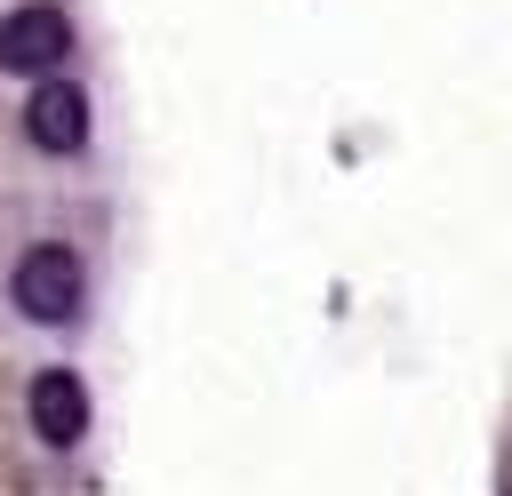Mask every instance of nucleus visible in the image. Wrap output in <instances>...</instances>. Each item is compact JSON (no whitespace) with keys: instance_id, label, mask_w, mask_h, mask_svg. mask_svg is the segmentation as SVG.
Listing matches in <instances>:
<instances>
[{"instance_id":"nucleus-2","label":"nucleus","mask_w":512,"mask_h":496,"mask_svg":"<svg viewBox=\"0 0 512 496\" xmlns=\"http://www.w3.org/2000/svg\"><path fill=\"white\" fill-rule=\"evenodd\" d=\"M64 56H72V24H64V8L32 0V8L0 16V72H56Z\"/></svg>"},{"instance_id":"nucleus-3","label":"nucleus","mask_w":512,"mask_h":496,"mask_svg":"<svg viewBox=\"0 0 512 496\" xmlns=\"http://www.w3.org/2000/svg\"><path fill=\"white\" fill-rule=\"evenodd\" d=\"M24 128H32L40 152H80V144H88V96H80L72 80H48V88L24 104Z\"/></svg>"},{"instance_id":"nucleus-4","label":"nucleus","mask_w":512,"mask_h":496,"mask_svg":"<svg viewBox=\"0 0 512 496\" xmlns=\"http://www.w3.org/2000/svg\"><path fill=\"white\" fill-rule=\"evenodd\" d=\"M32 432L56 440V448H72V440L88 432V392H80V376H64V368H40V376H32Z\"/></svg>"},{"instance_id":"nucleus-1","label":"nucleus","mask_w":512,"mask_h":496,"mask_svg":"<svg viewBox=\"0 0 512 496\" xmlns=\"http://www.w3.org/2000/svg\"><path fill=\"white\" fill-rule=\"evenodd\" d=\"M8 288H16V312H24V320L56 328V320L80 312V256L56 248V240H40V248L16 256V280H8Z\"/></svg>"}]
</instances>
